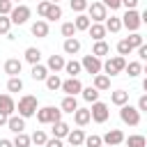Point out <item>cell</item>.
Returning a JSON list of instances; mask_svg holds the SVG:
<instances>
[{
	"mask_svg": "<svg viewBox=\"0 0 147 147\" xmlns=\"http://www.w3.org/2000/svg\"><path fill=\"white\" fill-rule=\"evenodd\" d=\"M39 106V101H37V96H32V94H23L21 99H18V115L21 117H32V115H37V108Z\"/></svg>",
	"mask_w": 147,
	"mask_h": 147,
	"instance_id": "6da1fadb",
	"label": "cell"
},
{
	"mask_svg": "<svg viewBox=\"0 0 147 147\" xmlns=\"http://www.w3.org/2000/svg\"><path fill=\"white\" fill-rule=\"evenodd\" d=\"M62 119V108H55V106H44L37 110V122L39 124H55Z\"/></svg>",
	"mask_w": 147,
	"mask_h": 147,
	"instance_id": "7a4b0ae2",
	"label": "cell"
},
{
	"mask_svg": "<svg viewBox=\"0 0 147 147\" xmlns=\"http://www.w3.org/2000/svg\"><path fill=\"white\" fill-rule=\"evenodd\" d=\"M126 69V57L124 55H113V57H108L106 62H103V71L108 74V76H117V74H122Z\"/></svg>",
	"mask_w": 147,
	"mask_h": 147,
	"instance_id": "3957f363",
	"label": "cell"
},
{
	"mask_svg": "<svg viewBox=\"0 0 147 147\" xmlns=\"http://www.w3.org/2000/svg\"><path fill=\"white\" fill-rule=\"evenodd\" d=\"M119 117H122V122L129 124V126H138V124H140V110L133 108V106H129V103L119 106Z\"/></svg>",
	"mask_w": 147,
	"mask_h": 147,
	"instance_id": "277c9868",
	"label": "cell"
},
{
	"mask_svg": "<svg viewBox=\"0 0 147 147\" xmlns=\"http://www.w3.org/2000/svg\"><path fill=\"white\" fill-rule=\"evenodd\" d=\"M80 64H83V69H85L90 76H96V74H101V71H103V62H101V57H96L94 53L85 55V57L80 60Z\"/></svg>",
	"mask_w": 147,
	"mask_h": 147,
	"instance_id": "5b68a950",
	"label": "cell"
},
{
	"mask_svg": "<svg viewBox=\"0 0 147 147\" xmlns=\"http://www.w3.org/2000/svg\"><path fill=\"white\" fill-rule=\"evenodd\" d=\"M87 16L92 18V23H103L108 18V7L103 2H92L87 7Z\"/></svg>",
	"mask_w": 147,
	"mask_h": 147,
	"instance_id": "8992f818",
	"label": "cell"
},
{
	"mask_svg": "<svg viewBox=\"0 0 147 147\" xmlns=\"http://www.w3.org/2000/svg\"><path fill=\"white\" fill-rule=\"evenodd\" d=\"M122 23H124V28H126V30L138 32V28L142 25V18H140V14H138L136 9H126V14L122 16Z\"/></svg>",
	"mask_w": 147,
	"mask_h": 147,
	"instance_id": "52a82bcc",
	"label": "cell"
},
{
	"mask_svg": "<svg viewBox=\"0 0 147 147\" xmlns=\"http://www.w3.org/2000/svg\"><path fill=\"white\" fill-rule=\"evenodd\" d=\"M9 18H11L14 25L28 23V18H30V7H28V5H16V7L11 9V14H9Z\"/></svg>",
	"mask_w": 147,
	"mask_h": 147,
	"instance_id": "ba28073f",
	"label": "cell"
},
{
	"mask_svg": "<svg viewBox=\"0 0 147 147\" xmlns=\"http://www.w3.org/2000/svg\"><path fill=\"white\" fill-rule=\"evenodd\" d=\"M90 110H92V119H94L96 124H103V122L108 119V115H110V110H108V106H106L103 101H94Z\"/></svg>",
	"mask_w": 147,
	"mask_h": 147,
	"instance_id": "9c48e42d",
	"label": "cell"
},
{
	"mask_svg": "<svg viewBox=\"0 0 147 147\" xmlns=\"http://www.w3.org/2000/svg\"><path fill=\"white\" fill-rule=\"evenodd\" d=\"M62 92H64V94H69V96H76L78 92H83V83H80L76 76H74V78L69 76L67 80H62Z\"/></svg>",
	"mask_w": 147,
	"mask_h": 147,
	"instance_id": "30bf717a",
	"label": "cell"
},
{
	"mask_svg": "<svg viewBox=\"0 0 147 147\" xmlns=\"http://www.w3.org/2000/svg\"><path fill=\"white\" fill-rule=\"evenodd\" d=\"M126 138H124V133L119 131V129H110L106 136H103V142L106 145H110V147H117V145H122Z\"/></svg>",
	"mask_w": 147,
	"mask_h": 147,
	"instance_id": "8fae6325",
	"label": "cell"
},
{
	"mask_svg": "<svg viewBox=\"0 0 147 147\" xmlns=\"http://www.w3.org/2000/svg\"><path fill=\"white\" fill-rule=\"evenodd\" d=\"M74 122H76L78 126L90 124V122H92V110H90V108H76V113H74Z\"/></svg>",
	"mask_w": 147,
	"mask_h": 147,
	"instance_id": "7c38bea8",
	"label": "cell"
},
{
	"mask_svg": "<svg viewBox=\"0 0 147 147\" xmlns=\"http://www.w3.org/2000/svg\"><path fill=\"white\" fill-rule=\"evenodd\" d=\"M32 34L34 37H39V39H44V37H48V21L46 18H39V21H34L32 23Z\"/></svg>",
	"mask_w": 147,
	"mask_h": 147,
	"instance_id": "4fadbf2b",
	"label": "cell"
},
{
	"mask_svg": "<svg viewBox=\"0 0 147 147\" xmlns=\"http://www.w3.org/2000/svg\"><path fill=\"white\" fill-rule=\"evenodd\" d=\"M87 32H90V37H92L94 41H101V39H106V34H108V30H106V23H92Z\"/></svg>",
	"mask_w": 147,
	"mask_h": 147,
	"instance_id": "5bb4252c",
	"label": "cell"
},
{
	"mask_svg": "<svg viewBox=\"0 0 147 147\" xmlns=\"http://www.w3.org/2000/svg\"><path fill=\"white\" fill-rule=\"evenodd\" d=\"M7 126H9V131H14V133H23V131H25V117H21V115H9Z\"/></svg>",
	"mask_w": 147,
	"mask_h": 147,
	"instance_id": "9a60e30c",
	"label": "cell"
},
{
	"mask_svg": "<svg viewBox=\"0 0 147 147\" xmlns=\"http://www.w3.org/2000/svg\"><path fill=\"white\" fill-rule=\"evenodd\" d=\"M85 131L83 129H74V131H69V136H67V140H69V145L71 147H80V145H85Z\"/></svg>",
	"mask_w": 147,
	"mask_h": 147,
	"instance_id": "2e32d148",
	"label": "cell"
},
{
	"mask_svg": "<svg viewBox=\"0 0 147 147\" xmlns=\"http://www.w3.org/2000/svg\"><path fill=\"white\" fill-rule=\"evenodd\" d=\"M64 64H67V60H64L62 55H51V57H48V62H46L48 71H53V74L62 71V69H64Z\"/></svg>",
	"mask_w": 147,
	"mask_h": 147,
	"instance_id": "e0dca14e",
	"label": "cell"
},
{
	"mask_svg": "<svg viewBox=\"0 0 147 147\" xmlns=\"http://www.w3.org/2000/svg\"><path fill=\"white\" fill-rule=\"evenodd\" d=\"M21 69H23V62L16 60V57H9V60L5 62V74H7V76H18Z\"/></svg>",
	"mask_w": 147,
	"mask_h": 147,
	"instance_id": "ac0fdd59",
	"label": "cell"
},
{
	"mask_svg": "<svg viewBox=\"0 0 147 147\" xmlns=\"http://www.w3.org/2000/svg\"><path fill=\"white\" fill-rule=\"evenodd\" d=\"M92 85H94L99 92H106V90H110V76H108V74H96Z\"/></svg>",
	"mask_w": 147,
	"mask_h": 147,
	"instance_id": "d6986e66",
	"label": "cell"
},
{
	"mask_svg": "<svg viewBox=\"0 0 147 147\" xmlns=\"http://www.w3.org/2000/svg\"><path fill=\"white\" fill-rule=\"evenodd\" d=\"M0 110H5L7 115L16 110V101L11 99V94H0Z\"/></svg>",
	"mask_w": 147,
	"mask_h": 147,
	"instance_id": "ffe728a7",
	"label": "cell"
},
{
	"mask_svg": "<svg viewBox=\"0 0 147 147\" xmlns=\"http://www.w3.org/2000/svg\"><path fill=\"white\" fill-rule=\"evenodd\" d=\"M51 131H53V136H55V138H67V136H69V131H71V126H69L67 122H62V119H60V122H55V124H53V129H51Z\"/></svg>",
	"mask_w": 147,
	"mask_h": 147,
	"instance_id": "44dd1931",
	"label": "cell"
},
{
	"mask_svg": "<svg viewBox=\"0 0 147 147\" xmlns=\"http://www.w3.org/2000/svg\"><path fill=\"white\" fill-rule=\"evenodd\" d=\"M62 48H64L67 55H76V53L80 51V41H78L76 37H69V39H64V46H62Z\"/></svg>",
	"mask_w": 147,
	"mask_h": 147,
	"instance_id": "7402d4cb",
	"label": "cell"
},
{
	"mask_svg": "<svg viewBox=\"0 0 147 147\" xmlns=\"http://www.w3.org/2000/svg\"><path fill=\"white\" fill-rule=\"evenodd\" d=\"M30 76H32L34 80H46L51 74H48V67H44V64H32V71H30Z\"/></svg>",
	"mask_w": 147,
	"mask_h": 147,
	"instance_id": "603a6c76",
	"label": "cell"
},
{
	"mask_svg": "<svg viewBox=\"0 0 147 147\" xmlns=\"http://www.w3.org/2000/svg\"><path fill=\"white\" fill-rule=\"evenodd\" d=\"M60 108H62V113H71V115H74V113H76V108H78V101H76V96H69V94H67V96L62 99Z\"/></svg>",
	"mask_w": 147,
	"mask_h": 147,
	"instance_id": "cb8c5ba5",
	"label": "cell"
},
{
	"mask_svg": "<svg viewBox=\"0 0 147 147\" xmlns=\"http://www.w3.org/2000/svg\"><path fill=\"white\" fill-rule=\"evenodd\" d=\"M122 28H124V23H122L119 16H110V18H106V30H108V32L115 34V32H119Z\"/></svg>",
	"mask_w": 147,
	"mask_h": 147,
	"instance_id": "d4e9b609",
	"label": "cell"
},
{
	"mask_svg": "<svg viewBox=\"0 0 147 147\" xmlns=\"http://www.w3.org/2000/svg\"><path fill=\"white\" fill-rule=\"evenodd\" d=\"M110 101H113L115 106H124V103H129V92H126V90H115V92L110 94Z\"/></svg>",
	"mask_w": 147,
	"mask_h": 147,
	"instance_id": "484cf974",
	"label": "cell"
},
{
	"mask_svg": "<svg viewBox=\"0 0 147 147\" xmlns=\"http://www.w3.org/2000/svg\"><path fill=\"white\" fill-rule=\"evenodd\" d=\"M124 142H126V147H147V138H145V136H140V133L129 136Z\"/></svg>",
	"mask_w": 147,
	"mask_h": 147,
	"instance_id": "4316f807",
	"label": "cell"
},
{
	"mask_svg": "<svg viewBox=\"0 0 147 147\" xmlns=\"http://www.w3.org/2000/svg\"><path fill=\"white\" fill-rule=\"evenodd\" d=\"M44 18H46V21H57V18H62V7H60L57 2H51V7H48V11H46Z\"/></svg>",
	"mask_w": 147,
	"mask_h": 147,
	"instance_id": "83f0119b",
	"label": "cell"
},
{
	"mask_svg": "<svg viewBox=\"0 0 147 147\" xmlns=\"http://www.w3.org/2000/svg\"><path fill=\"white\" fill-rule=\"evenodd\" d=\"M74 25H76V30H90L92 18H90L87 14H78V16L74 18Z\"/></svg>",
	"mask_w": 147,
	"mask_h": 147,
	"instance_id": "f1b7e54d",
	"label": "cell"
},
{
	"mask_svg": "<svg viewBox=\"0 0 147 147\" xmlns=\"http://www.w3.org/2000/svg\"><path fill=\"white\" fill-rule=\"evenodd\" d=\"M92 53H94L96 57H103V55H108V53H110V46L106 44V39H101V41H94V46H92Z\"/></svg>",
	"mask_w": 147,
	"mask_h": 147,
	"instance_id": "f546056e",
	"label": "cell"
},
{
	"mask_svg": "<svg viewBox=\"0 0 147 147\" xmlns=\"http://www.w3.org/2000/svg\"><path fill=\"white\" fill-rule=\"evenodd\" d=\"M39 60H41V51H39V48H34V46L25 48V62H30V64H39Z\"/></svg>",
	"mask_w": 147,
	"mask_h": 147,
	"instance_id": "4dcf8cb0",
	"label": "cell"
},
{
	"mask_svg": "<svg viewBox=\"0 0 147 147\" xmlns=\"http://www.w3.org/2000/svg\"><path fill=\"white\" fill-rule=\"evenodd\" d=\"M64 71H67V74H69V76H71V78H74V76H76V78H78V74H80V71H83V64H80V62H78V60H69V62H67V64H64Z\"/></svg>",
	"mask_w": 147,
	"mask_h": 147,
	"instance_id": "1f68e13d",
	"label": "cell"
},
{
	"mask_svg": "<svg viewBox=\"0 0 147 147\" xmlns=\"http://www.w3.org/2000/svg\"><path fill=\"white\" fill-rule=\"evenodd\" d=\"M44 83H46L48 92H57V90H62V80H60V76H57V74H51Z\"/></svg>",
	"mask_w": 147,
	"mask_h": 147,
	"instance_id": "d6a6232c",
	"label": "cell"
},
{
	"mask_svg": "<svg viewBox=\"0 0 147 147\" xmlns=\"http://www.w3.org/2000/svg\"><path fill=\"white\" fill-rule=\"evenodd\" d=\"M83 99L87 101V103H94V101H99V90L94 87V85H90V87H83Z\"/></svg>",
	"mask_w": 147,
	"mask_h": 147,
	"instance_id": "836d02e7",
	"label": "cell"
},
{
	"mask_svg": "<svg viewBox=\"0 0 147 147\" xmlns=\"http://www.w3.org/2000/svg\"><path fill=\"white\" fill-rule=\"evenodd\" d=\"M30 145H32V136H28L25 131H23V133H16L14 147H30Z\"/></svg>",
	"mask_w": 147,
	"mask_h": 147,
	"instance_id": "e575fe53",
	"label": "cell"
},
{
	"mask_svg": "<svg viewBox=\"0 0 147 147\" xmlns=\"http://www.w3.org/2000/svg\"><path fill=\"white\" fill-rule=\"evenodd\" d=\"M131 78H136V76H140L142 74V62H126V69H124Z\"/></svg>",
	"mask_w": 147,
	"mask_h": 147,
	"instance_id": "d590c367",
	"label": "cell"
},
{
	"mask_svg": "<svg viewBox=\"0 0 147 147\" xmlns=\"http://www.w3.org/2000/svg\"><path fill=\"white\" fill-rule=\"evenodd\" d=\"M7 90H9V92H21V90H23V80H21L18 76H9V80H7Z\"/></svg>",
	"mask_w": 147,
	"mask_h": 147,
	"instance_id": "8d00e7d4",
	"label": "cell"
},
{
	"mask_svg": "<svg viewBox=\"0 0 147 147\" xmlns=\"http://www.w3.org/2000/svg\"><path fill=\"white\" fill-rule=\"evenodd\" d=\"M131 51H133V46L129 44V39H119V41H117V53H119V55H129Z\"/></svg>",
	"mask_w": 147,
	"mask_h": 147,
	"instance_id": "74e56055",
	"label": "cell"
},
{
	"mask_svg": "<svg viewBox=\"0 0 147 147\" xmlns=\"http://www.w3.org/2000/svg\"><path fill=\"white\" fill-rule=\"evenodd\" d=\"M46 140H48V136H46V133H44L41 129H37V131L32 133V142H34V145L44 147V145H46Z\"/></svg>",
	"mask_w": 147,
	"mask_h": 147,
	"instance_id": "f35d334b",
	"label": "cell"
},
{
	"mask_svg": "<svg viewBox=\"0 0 147 147\" xmlns=\"http://www.w3.org/2000/svg\"><path fill=\"white\" fill-rule=\"evenodd\" d=\"M69 5H71V9H74L76 14H83V11L90 7V2H87V0H71Z\"/></svg>",
	"mask_w": 147,
	"mask_h": 147,
	"instance_id": "ab89813d",
	"label": "cell"
},
{
	"mask_svg": "<svg viewBox=\"0 0 147 147\" xmlns=\"http://www.w3.org/2000/svg\"><path fill=\"white\" fill-rule=\"evenodd\" d=\"M76 32H78V30H76L74 21H71V23H62V37L69 39V37H76Z\"/></svg>",
	"mask_w": 147,
	"mask_h": 147,
	"instance_id": "60d3db41",
	"label": "cell"
},
{
	"mask_svg": "<svg viewBox=\"0 0 147 147\" xmlns=\"http://www.w3.org/2000/svg\"><path fill=\"white\" fill-rule=\"evenodd\" d=\"M14 9V2L11 0H0V16H9Z\"/></svg>",
	"mask_w": 147,
	"mask_h": 147,
	"instance_id": "b9f144b4",
	"label": "cell"
},
{
	"mask_svg": "<svg viewBox=\"0 0 147 147\" xmlns=\"http://www.w3.org/2000/svg\"><path fill=\"white\" fill-rule=\"evenodd\" d=\"M126 39H129V44H131V46H133V48H140V46H142V44H145V41H142V37H140V34H138V32H131V34H129V37H126Z\"/></svg>",
	"mask_w": 147,
	"mask_h": 147,
	"instance_id": "7bdbcfd3",
	"label": "cell"
},
{
	"mask_svg": "<svg viewBox=\"0 0 147 147\" xmlns=\"http://www.w3.org/2000/svg\"><path fill=\"white\" fill-rule=\"evenodd\" d=\"M101 142H103V138H101V136H94V133L85 138V145H87V147H101Z\"/></svg>",
	"mask_w": 147,
	"mask_h": 147,
	"instance_id": "ee69618b",
	"label": "cell"
},
{
	"mask_svg": "<svg viewBox=\"0 0 147 147\" xmlns=\"http://www.w3.org/2000/svg\"><path fill=\"white\" fill-rule=\"evenodd\" d=\"M9 28H11V18L0 16V34H9Z\"/></svg>",
	"mask_w": 147,
	"mask_h": 147,
	"instance_id": "f6af8a7d",
	"label": "cell"
},
{
	"mask_svg": "<svg viewBox=\"0 0 147 147\" xmlns=\"http://www.w3.org/2000/svg\"><path fill=\"white\" fill-rule=\"evenodd\" d=\"M48 7H51V0H44V2H39V5H37V14H39V16H46Z\"/></svg>",
	"mask_w": 147,
	"mask_h": 147,
	"instance_id": "bcb514c9",
	"label": "cell"
},
{
	"mask_svg": "<svg viewBox=\"0 0 147 147\" xmlns=\"http://www.w3.org/2000/svg\"><path fill=\"white\" fill-rule=\"evenodd\" d=\"M44 147H64V145H62V138H55V136H53V138H48V140H46V145H44Z\"/></svg>",
	"mask_w": 147,
	"mask_h": 147,
	"instance_id": "7dc6e473",
	"label": "cell"
},
{
	"mask_svg": "<svg viewBox=\"0 0 147 147\" xmlns=\"http://www.w3.org/2000/svg\"><path fill=\"white\" fill-rule=\"evenodd\" d=\"M101 2H103L108 9H119V7H122V0H101Z\"/></svg>",
	"mask_w": 147,
	"mask_h": 147,
	"instance_id": "c3c4849f",
	"label": "cell"
},
{
	"mask_svg": "<svg viewBox=\"0 0 147 147\" xmlns=\"http://www.w3.org/2000/svg\"><path fill=\"white\" fill-rule=\"evenodd\" d=\"M136 51H138V57H140L142 62H147V44H142V46L136 48Z\"/></svg>",
	"mask_w": 147,
	"mask_h": 147,
	"instance_id": "681fc988",
	"label": "cell"
},
{
	"mask_svg": "<svg viewBox=\"0 0 147 147\" xmlns=\"http://www.w3.org/2000/svg\"><path fill=\"white\" fill-rule=\"evenodd\" d=\"M138 110H142V113H147V94H142V96L138 99Z\"/></svg>",
	"mask_w": 147,
	"mask_h": 147,
	"instance_id": "f907efd6",
	"label": "cell"
},
{
	"mask_svg": "<svg viewBox=\"0 0 147 147\" xmlns=\"http://www.w3.org/2000/svg\"><path fill=\"white\" fill-rule=\"evenodd\" d=\"M122 7H126V9H136V7H138V0H122Z\"/></svg>",
	"mask_w": 147,
	"mask_h": 147,
	"instance_id": "816d5d0a",
	"label": "cell"
},
{
	"mask_svg": "<svg viewBox=\"0 0 147 147\" xmlns=\"http://www.w3.org/2000/svg\"><path fill=\"white\" fill-rule=\"evenodd\" d=\"M7 122H9V115H7L5 110H0V126H5Z\"/></svg>",
	"mask_w": 147,
	"mask_h": 147,
	"instance_id": "f5cc1de1",
	"label": "cell"
},
{
	"mask_svg": "<svg viewBox=\"0 0 147 147\" xmlns=\"http://www.w3.org/2000/svg\"><path fill=\"white\" fill-rule=\"evenodd\" d=\"M0 147H14V140H7V138H2V140H0Z\"/></svg>",
	"mask_w": 147,
	"mask_h": 147,
	"instance_id": "db71d44e",
	"label": "cell"
},
{
	"mask_svg": "<svg viewBox=\"0 0 147 147\" xmlns=\"http://www.w3.org/2000/svg\"><path fill=\"white\" fill-rule=\"evenodd\" d=\"M140 18H142V23H145V25H147V9H145V11H142V14H140Z\"/></svg>",
	"mask_w": 147,
	"mask_h": 147,
	"instance_id": "11a10c76",
	"label": "cell"
},
{
	"mask_svg": "<svg viewBox=\"0 0 147 147\" xmlns=\"http://www.w3.org/2000/svg\"><path fill=\"white\" fill-rule=\"evenodd\" d=\"M142 90H145V92H147V78H145V80H142Z\"/></svg>",
	"mask_w": 147,
	"mask_h": 147,
	"instance_id": "9f6ffc18",
	"label": "cell"
},
{
	"mask_svg": "<svg viewBox=\"0 0 147 147\" xmlns=\"http://www.w3.org/2000/svg\"><path fill=\"white\" fill-rule=\"evenodd\" d=\"M142 71H145V74H147V64H145V67H142Z\"/></svg>",
	"mask_w": 147,
	"mask_h": 147,
	"instance_id": "6f0895ef",
	"label": "cell"
},
{
	"mask_svg": "<svg viewBox=\"0 0 147 147\" xmlns=\"http://www.w3.org/2000/svg\"><path fill=\"white\" fill-rule=\"evenodd\" d=\"M51 2H60V0H51Z\"/></svg>",
	"mask_w": 147,
	"mask_h": 147,
	"instance_id": "680465c9",
	"label": "cell"
},
{
	"mask_svg": "<svg viewBox=\"0 0 147 147\" xmlns=\"http://www.w3.org/2000/svg\"><path fill=\"white\" fill-rule=\"evenodd\" d=\"M11 2H18V0H11Z\"/></svg>",
	"mask_w": 147,
	"mask_h": 147,
	"instance_id": "91938a15",
	"label": "cell"
}]
</instances>
